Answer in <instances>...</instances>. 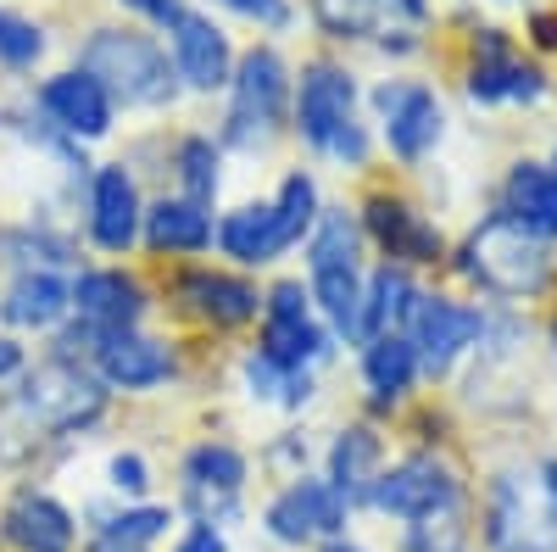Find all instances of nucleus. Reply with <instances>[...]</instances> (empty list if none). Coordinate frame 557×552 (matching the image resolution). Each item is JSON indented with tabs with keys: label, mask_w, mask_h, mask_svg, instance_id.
<instances>
[{
	"label": "nucleus",
	"mask_w": 557,
	"mask_h": 552,
	"mask_svg": "<svg viewBox=\"0 0 557 552\" xmlns=\"http://www.w3.org/2000/svg\"><path fill=\"white\" fill-rule=\"evenodd\" d=\"M112 407V391L84 363L39 357L28 375L0 391V464L28 469L45 446H62L84 430H96Z\"/></svg>",
	"instance_id": "obj_1"
},
{
	"label": "nucleus",
	"mask_w": 557,
	"mask_h": 552,
	"mask_svg": "<svg viewBox=\"0 0 557 552\" xmlns=\"http://www.w3.org/2000/svg\"><path fill=\"white\" fill-rule=\"evenodd\" d=\"M78 68L107 84V96L128 112H162L178 101V73L168 45L146 23H101L78 45Z\"/></svg>",
	"instance_id": "obj_2"
},
{
	"label": "nucleus",
	"mask_w": 557,
	"mask_h": 552,
	"mask_svg": "<svg viewBox=\"0 0 557 552\" xmlns=\"http://www.w3.org/2000/svg\"><path fill=\"white\" fill-rule=\"evenodd\" d=\"M491 552H557V457L535 469H502L485 496Z\"/></svg>",
	"instance_id": "obj_3"
},
{
	"label": "nucleus",
	"mask_w": 557,
	"mask_h": 552,
	"mask_svg": "<svg viewBox=\"0 0 557 552\" xmlns=\"http://www.w3.org/2000/svg\"><path fill=\"white\" fill-rule=\"evenodd\" d=\"M290 128L312 151L357 168L368 157V134L357 123V78L341 62H307L290 89Z\"/></svg>",
	"instance_id": "obj_4"
},
{
	"label": "nucleus",
	"mask_w": 557,
	"mask_h": 552,
	"mask_svg": "<svg viewBox=\"0 0 557 552\" xmlns=\"http://www.w3.org/2000/svg\"><path fill=\"white\" fill-rule=\"evenodd\" d=\"M290 62L273 51V45H246L235 57V78H228V112L218 128L223 151H257L273 140V128L290 112Z\"/></svg>",
	"instance_id": "obj_5"
},
{
	"label": "nucleus",
	"mask_w": 557,
	"mask_h": 552,
	"mask_svg": "<svg viewBox=\"0 0 557 552\" xmlns=\"http://www.w3.org/2000/svg\"><path fill=\"white\" fill-rule=\"evenodd\" d=\"M462 273L480 280L485 291H496V296H535L552 273V257L524 223H513L502 212V218H485L469 235V246H462Z\"/></svg>",
	"instance_id": "obj_6"
},
{
	"label": "nucleus",
	"mask_w": 557,
	"mask_h": 552,
	"mask_svg": "<svg viewBox=\"0 0 557 552\" xmlns=\"http://www.w3.org/2000/svg\"><path fill=\"white\" fill-rule=\"evenodd\" d=\"M368 508L385 514V519H401V525H418V519H441V514H457L462 508V486L451 475L446 457L435 452H412L401 464H391L374 491H368Z\"/></svg>",
	"instance_id": "obj_7"
},
{
	"label": "nucleus",
	"mask_w": 557,
	"mask_h": 552,
	"mask_svg": "<svg viewBox=\"0 0 557 552\" xmlns=\"http://www.w3.org/2000/svg\"><path fill=\"white\" fill-rule=\"evenodd\" d=\"M346 519L351 508L341 502V491L318 475H290L262 508V530L278 547H330L346 536Z\"/></svg>",
	"instance_id": "obj_8"
},
{
	"label": "nucleus",
	"mask_w": 557,
	"mask_h": 552,
	"mask_svg": "<svg viewBox=\"0 0 557 552\" xmlns=\"http://www.w3.org/2000/svg\"><path fill=\"white\" fill-rule=\"evenodd\" d=\"M168 296L184 318H196V324H207V330H246V324L262 318V291L240 268L184 262L168 280Z\"/></svg>",
	"instance_id": "obj_9"
},
{
	"label": "nucleus",
	"mask_w": 557,
	"mask_h": 552,
	"mask_svg": "<svg viewBox=\"0 0 557 552\" xmlns=\"http://www.w3.org/2000/svg\"><path fill=\"white\" fill-rule=\"evenodd\" d=\"M139 218H146V196L128 162H96L84 184V235L107 257H128L139 246Z\"/></svg>",
	"instance_id": "obj_10"
},
{
	"label": "nucleus",
	"mask_w": 557,
	"mask_h": 552,
	"mask_svg": "<svg viewBox=\"0 0 557 552\" xmlns=\"http://www.w3.org/2000/svg\"><path fill=\"white\" fill-rule=\"evenodd\" d=\"M246 475H251V457L235 446V441H196L178 464V480H184V508L196 519L190 525H218L228 514H240V491H246Z\"/></svg>",
	"instance_id": "obj_11"
},
{
	"label": "nucleus",
	"mask_w": 557,
	"mask_h": 552,
	"mask_svg": "<svg viewBox=\"0 0 557 552\" xmlns=\"http://www.w3.org/2000/svg\"><path fill=\"white\" fill-rule=\"evenodd\" d=\"M28 96H34V107L45 118H51V128H62L67 140H78V146H96V140H107V134L117 128V101L107 96V84L89 78L78 62L45 73Z\"/></svg>",
	"instance_id": "obj_12"
},
{
	"label": "nucleus",
	"mask_w": 557,
	"mask_h": 552,
	"mask_svg": "<svg viewBox=\"0 0 557 552\" xmlns=\"http://www.w3.org/2000/svg\"><path fill=\"white\" fill-rule=\"evenodd\" d=\"M257 352L285 363V368H312L323 352H330V330L318 324L312 312V291L301 280H278L262 291V335Z\"/></svg>",
	"instance_id": "obj_13"
},
{
	"label": "nucleus",
	"mask_w": 557,
	"mask_h": 552,
	"mask_svg": "<svg viewBox=\"0 0 557 552\" xmlns=\"http://www.w3.org/2000/svg\"><path fill=\"white\" fill-rule=\"evenodd\" d=\"M78 514L57 491L17 486L0 502V552H78Z\"/></svg>",
	"instance_id": "obj_14"
},
{
	"label": "nucleus",
	"mask_w": 557,
	"mask_h": 552,
	"mask_svg": "<svg viewBox=\"0 0 557 552\" xmlns=\"http://www.w3.org/2000/svg\"><path fill=\"white\" fill-rule=\"evenodd\" d=\"M151 312V291L134 268L123 262H96L73 273V318H84L89 330L117 335V330H139Z\"/></svg>",
	"instance_id": "obj_15"
},
{
	"label": "nucleus",
	"mask_w": 557,
	"mask_h": 552,
	"mask_svg": "<svg viewBox=\"0 0 557 552\" xmlns=\"http://www.w3.org/2000/svg\"><path fill=\"white\" fill-rule=\"evenodd\" d=\"M89 375H96L112 396H139V391H157L178 375V352L162 335L117 330V335H101L96 357H89Z\"/></svg>",
	"instance_id": "obj_16"
},
{
	"label": "nucleus",
	"mask_w": 557,
	"mask_h": 552,
	"mask_svg": "<svg viewBox=\"0 0 557 552\" xmlns=\"http://www.w3.org/2000/svg\"><path fill=\"white\" fill-rule=\"evenodd\" d=\"M168 57H173V73L184 89H196V96H212V89H228L235 78V39L228 28L212 17V12H184L173 28H168Z\"/></svg>",
	"instance_id": "obj_17"
},
{
	"label": "nucleus",
	"mask_w": 557,
	"mask_h": 552,
	"mask_svg": "<svg viewBox=\"0 0 557 552\" xmlns=\"http://www.w3.org/2000/svg\"><path fill=\"white\" fill-rule=\"evenodd\" d=\"M401 324H407L401 335H407L418 368H430V375L451 368L457 352H469L485 335V318L474 307H462V302H446V296H412Z\"/></svg>",
	"instance_id": "obj_18"
},
{
	"label": "nucleus",
	"mask_w": 557,
	"mask_h": 552,
	"mask_svg": "<svg viewBox=\"0 0 557 552\" xmlns=\"http://www.w3.org/2000/svg\"><path fill=\"white\" fill-rule=\"evenodd\" d=\"M73 318V280L67 273H39V268H23V273H7L0 285V330L7 335H57Z\"/></svg>",
	"instance_id": "obj_19"
},
{
	"label": "nucleus",
	"mask_w": 557,
	"mask_h": 552,
	"mask_svg": "<svg viewBox=\"0 0 557 552\" xmlns=\"http://www.w3.org/2000/svg\"><path fill=\"white\" fill-rule=\"evenodd\" d=\"M0 268L7 273H23V268H39V273H73L84 268L78 262V235L62 229L57 218L45 212H28V218H12L0 223Z\"/></svg>",
	"instance_id": "obj_20"
},
{
	"label": "nucleus",
	"mask_w": 557,
	"mask_h": 552,
	"mask_svg": "<svg viewBox=\"0 0 557 552\" xmlns=\"http://www.w3.org/2000/svg\"><path fill=\"white\" fill-rule=\"evenodd\" d=\"M218 241V218L212 207H196L184 196H157L146 201V218H139V246H146L151 257H207Z\"/></svg>",
	"instance_id": "obj_21"
},
{
	"label": "nucleus",
	"mask_w": 557,
	"mask_h": 552,
	"mask_svg": "<svg viewBox=\"0 0 557 552\" xmlns=\"http://www.w3.org/2000/svg\"><path fill=\"white\" fill-rule=\"evenodd\" d=\"M374 107L385 118V140L396 157H424L435 140H441V101L435 89L424 84H380L374 89Z\"/></svg>",
	"instance_id": "obj_22"
},
{
	"label": "nucleus",
	"mask_w": 557,
	"mask_h": 552,
	"mask_svg": "<svg viewBox=\"0 0 557 552\" xmlns=\"http://www.w3.org/2000/svg\"><path fill=\"white\" fill-rule=\"evenodd\" d=\"M235 268H262L273 257H285V235H278V218L273 201H240L218 218V241H212Z\"/></svg>",
	"instance_id": "obj_23"
},
{
	"label": "nucleus",
	"mask_w": 557,
	"mask_h": 552,
	"mask_svg": "<svg viewBox=\"0 0 557 552\" xmlns=\"http://www.w3.org/2000/svg\"><path fill=\"white\" fill-rule=\"evenodd\" d=\"M362 229L374 235L391 257H401V262H435L441 257V235L418 218L407 201H396V196H368V207H362Z\"/></svg>",
	"instance_id": "obj_24"
},
{
	"label": "nucleus",
	"mask_w": 557,
	"mask_h": 552,
	"mask_svg": "<svg viewBox=\"0 0 557 552\" xmlns=\"http://www.w3.org/2000/svg\"><path fill=\"white\" fill-rule=\"evenodd\" d=\"M385 475V441L368 430V425H346L330 446V480L341 491L346 508H357V502H368V491H374V480Z\"/></svg>",
	"instance_id": "obj_25"
},
{
	"label": "nucleus",
	"mask_w": 557,
	"mask_h": 552,
	"mask_svg": "<svg viewBox=\"0 0 557 552\" xmlns=\"http://www.w3.org/2000/svg\"><path fill=\"white\" fill-rule=\"evenodd\" d=\"M507 218L524 223L535 241L557 235V173L541 162H519L507 173Z\"/></svg>",
	"instance_id": "obj_26"
},
{
	"label": "nucleus",
	"mask_w": 557,
	"mask_h": 552,
	"mask_svg": "<svg viewBox=\"0 0 557 552\" xmlns=\"http://www.w3.org/2000/svg\"><path fill=\"white\" fill-rule=\"evenodd\" d=\"M223 191V146L212 134H178L173 146V196L196 201V207H212Z\"/></svg>",
	"instance_id": "obj_27"
},
{
	"label": "nucleus",
	"mask_w": 557,
	"mask_h": 552,
	"mask_svg": "<svg viewBox=\"0 0 557 552\" xmlns=\"http://www.w3.org/2000/svg\"><path fill=\"white\" fill-rule=\"evenodd\" d=\"M312 307L341 341H368L362 330V268H312Z\"/></svg>",
	"instance_id": "obj_28"
},
{
	"label": "nucleus",
	"mask_w": 557,
	"mask_h": 552,
	"mask_svg": "<svg viewBox=\"0 0 557 552\" xmlns=\"http://www.w3.org/2000/svg\"><path fill=\"white\" fill-rule=\"evenodd\" d=\"M412 375H418V357H412L407 335L385 330L374 341H362V380H368V391H374V407L401 402L407 385H412Z\"/></svg>",
	"instance_id": "obj_29"
},
{
	"label": "nucleus",
	"mask_w": 557,
	"mask_h": 552,
	"mask_svg": "<svg viewBox=\"0 0 557 552\" xmlns=\"http://www.w3.org/2000/svg\"><path fill=\"white\" fill-rule=\"evenodd\" d=\"M240 380H246V396L262 402V407H285V413H296V407L312 402V368H285V363L262 357L257 346L240 357Z\"/></svg>",
	"instance_id": "obj_30"
},
{
	"label": "nucleus",
	"mask_w": 557,
	"mask_h": 552,
	"mask_svg": "<svg viewBox=\"0 0 557 552\" xmlns=\"http://www.w3.org/2000/svg\"><path fill=\"white\" fill-rule=\"evenodd\" d=\"M412 280H407V268H396V262H385V268H374L362 280V330H368V341L374 335H385L391 324H401L407 318V307H412Z\"/></svg>",
	"instance_id": "obj_31"
},
{
	"label": "nucleus",
	"mask_w": 557,
	"mask_h": 552,
	"mask_svg": "<svg viewBox=\"0 0 557 552\" xmlns=\"http://www.w3.org/2000/svg\"><path fill=\"white\" fill-rule=\"evenodd\" d=\"M357 252H362V223L357 212L346 207H323L312 235H307V273L312 268H357Z\"/></svg>",
	"instance_id": "obj_32"
},
{
	"label": "nucleus",
	"mask_w": 557,
	"mask_h": 552,
	"mask_svg": "<svg viewBox=\"0 0 557 552\" xmlns=\"http://www.w3.org/2000/svg\"><path fill=\"white\" fill-rule=\"evenodd\" d=\"M541 73L535 68H524V62H513V57H480L474 62V73H469V96L474 101H535L541 96Z\"/></svg>",
	"instance_id": "obj_33"
},
{
	"label": "nucleus",
	"mask_w": 557,
	"mask_h": 552,
	"mask_svg": "<svg viewBox=\"0 0 557 552\" xmlns=\"http://www.w3.org/2000/svg\"><path fill=\"white\" fill-rule=\"evenodd\" d=\"M45 51H51L45 23L17 7H0V73H34L45 62Z\"/></svg>",
	"instance_id": "obj_34"
},
{
	"label": "nucleus",
	"mask_w": 557,
	"mask_h": 552,
	"mask_svg": "<svg viewBox=\"0 0 557 552\" xmlns=\"http://www.w3.org/2000/svg\"><path fill=\"white\" fill-rule=\"evenodd\" d=\"M273 201V218H278V235H285V246H301L307 235H312V223H318V184H312V173H285L278 179V191L268 196Z\"/></svg>",
	"instance_id": "obj_35"
},
{
	"label": "nucleus",
	"mask_w": 557,
	"mask_h": 552,
	"mask_svg": "<svg viewBox=\"0 0 557 552\" xmlns=\"http://www.w3.org/2000/svg\"><path fill=\"white\" fill-rule=\"evenodd\" d=\"M401 552H474V547H469V525H462V514H441V519L407 525Z\"/></svg>",
	"instance_id": "obj_36"
},
{
	"label": "nucleus",
	"mask_w": 557,
	"mask_h": 552,
	"mask_svg": "<svg viewBox=\"0 0 557 552\" xmlns=\"http://www.w3.org/2000/svg\"><path fill=\"white\" fill-rule=\"evenodd\" d=\"M312 12H318L323 34H335V39H357V34L374 28L380 0H312Z\"/></svg>",
	"instance_id": "obj_37"
},
{
	"label": "nucleus",
	"mask_w": 557,
	"mask_h": 552,
	"mask_svg": "<svg viewBox=\"0 0 557 552\" xmlns=\"http://www.w3.org/2000/svg\"><path fill=\"white\" fill-rule=\"evenodd\" d=\"M107 486L123 502H151V464L139 452H112L107 457Z\"/></svg>",
	"instance_id": "obj_38"
},
{
	"label": "nucleus",
	"mask_w": 557,
	"mask_h": 552,
	"mask_svg": "<svg viewBox=\"0 0 557 552\" xmlns=\"http://www.w3.org/2000/svg\"><path fill=\"white\" fill-rule=\"evenodd\" d=\"M117 7H123V12H134L139 23H151V28H162V34H168L184 12H190V0H117Z\"/></svg>",
	"instance_id": "obj_39"
},
{
	"label": "nucleus",
	"mask_w": 557,
	"mask_h": 552,
	"mask_svg": "<svg viewBox=\"0 0 557 552\" xmlns=\"http://www.w3.org/2000/svg\"><path fill=\"white\" fill-rule=\"evenodd\" d=\"M28 341L23 335H7V330H0V391H12L23 375H28Z\"/></svg>",
	"instance_id": "obj_40"
},
{
	"label": "nucleus",
	"mask_w": 557,
	"mask_h": 552,
	"mask_svg": "<svg viewBox=\"0 0 557 552\" xmlns=\"http://www.w3.org/2000/svg\"><path fill=\"white\" fill-rule=\"evenodd\" d=\"M78 552H151V541H134V536H123L112 525H89L84 541H78Z\"/></svg>",
	"instance_id": "obj_41"
},
{
	"label": "nucleus",
	"mask_w": 557,
	"mask_h": 552,
	"mask_svg": "<svg viewBox=\"0 0 557 552\" xmlns=\"http://www.w3.org/2000/svg\"><path fill=\"white\" fill-rule=\"evenodd\" d=\"M235 17H246V23H268V28H278V23H290V7L285 0H223Z\"/></svg>",
	"instance_id": "obj_42"
},
{
	"label": "nucleus",
	"mask_w": 557,
	"mask_h": 552,
	"mask_svg": "<svg viewBox=\"0 0 557 552\" xmlns=\"http://www.w3.org/2000/svg\"><path fill=\"white\" fill-rule=\"evenodd\" d=\"M168 552H228V536L218 525H190Z\"/></svg>",
	"instance_id": "obj_43"
},
{
	"label": "nucleus",
	"mask_w": 557,
	"mask_h": 552,
	"mask_svg": "<svg viewBox=\"0 0 557 552\" xmlns=\"http://www.w3.org/2000/svg\"><path fill=\"white\" fill-rule=\"evenodd\" d=\"M530 28H535V39L546 45V51H557V12H535Z\"/></svg>",
	"instance_id": "obj_44"
},
{
	"label": "nucleus",
	"mask_w": 557,
	"mask_h": 552,
	"mask_svg": "<svg viewBox=\"0 0 557 552\" xmlns=\"http://www.w3.org/2000/svg\"><path fill=\"white\" fill-rule=\"evenodd\" d=\"M323 552H362V547H357V541H346V536H341V541H330V547H323Z\"/></svg>",
	"instance_id": "obj_45"
},
{
	"label": "nucleus",
	"mask_w": 557,
	"mask_h": 552,
	"mask_svg": "<svg viewBox=\"0 0 557 552\" xmlns=\"http://www.w3.org/2000/svg\"><path fill=\"white\" fill-rule=\"evenodd\" d=\"M401 7H407V12H418V7H424V0H401Z\"/></svg>",
	"instance_id": "obj_46"
},
{
	"label": "nucleus",
	"mask_w": 557,
	"mask_h": 552,
	"mask_svg": "<svg viewBox=\"0 0 557 552\" xmlns=\"http://www.w3.org/2000/svg\"><path fill=\"white\" fill-rule=\"evenodd\" d=\"M552 341H557V324H552Z\"/></svg>",
	"instance_id": "obj_47"
},
{
	"label": "nucleus",
	"mask_w": 557,
	"mask_h": 552,
	"mask_svg": "<svg viewBox=\"0 0 557 552\" xmlns=\"http://www.w3.org/2000/svg\"><path fill=\"white\" fill-rule=\"evenodd\" d=\"M552 173H557V162H552Z\"/></svg>",
	"instance_id": "obj_48"
}]
</instances>
